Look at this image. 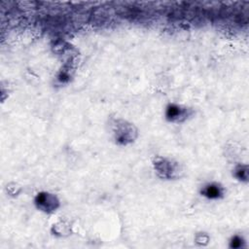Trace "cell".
<instances>
[{"label":"cell","instance_id":"1","mask_svg":"<svg viewBox=\"0 0 249 249\" xmlns=\"http://www.w3.org/2000/svg\"><path fill=\"white\" fill-rule=\"evenodd\" d=\"M34 202L36 207L45 213H52L59 206V200L56 196L48 192L38 193L35 196Z\"/></svg>","mask_w":249,"mask_h":249},{"label":"cell","instance_id":"2","mask_svg":"<svg viewBox=\"0 0 249 249\" xmlns=\"http://www.w3.org/2000/svg\"><path fill=\"white\" fill-rule=\"evenodd\" d=\"M154 167L156 172L165 179L174 178L178 174V164L165 158H157L154 161Z\"/></svg>","mask_w":249,"mask_h":249},{"label":"cell","instance_id":"3","mask_svg":"<svg viewBox=\"0 0 249 249\" xmlns=\"http://www.w3.org/2000/svg\"><path fill=\"white\" fill-rule=\"evenodd\" d=\"M191 115V110L178 104H169L165 109V118L171 123H181L188 119Z\"/></svg>","mask_w":249,"mask_h":249},{"label":"cell","instance_id":"4","mask_svg":"<svg viewBox=\"0 0 249 249\" xmlns=\"http://www.w3.org/2000/svg\"><path fill=\"white\" fill-rule=\"evenodd\" d=\"M135 133L136 130L132 124H126L125 122H123L122 124L118 123L115 129V138L118 143L125 145L134 139Z\"/></svg>","mask_w":249,"mask_h":249},{"label":"cell","instance_id":"5","mask_svg":"<svg viewBox=\"0 0 249 249\" xmlns=\"http://www.w3.org/2000/svg\"><path fill=\"white\" fill-rule=\"evenodd\" d=\"M201 196L209 199H218L224 196V188L215 182L208 183L201 188Z\"/></svg>","mask_w":249,"mask_h":249},{"label":"cell","instance_id":"6","mask_svg":"<svg viewBox=\"0 0 249 249\" xmlns=\"http://www.w3.org/2000/svg\"><path fill=\"white\" fill-rule=\"evenodd\" d=\"M234 176L240 181L246 182L248 180V166L246 164H240L234 169Z\"/></svg>","mask_w":249,"mask_h":249},{"label":"cell","instance_id":"7","mask_svg":"<svg viewBox=\"0 0 249 249\" xmlns=\"http://www.w3.org/2000/svg\"><path fill=\"white\" fill-rule=\"evenodd\" d=\"M230 246L231 248H240L244 246V239L239 235H234L230 241Z\"/></svg>","mask_w":249,"mask_h":249}]
</instances>
